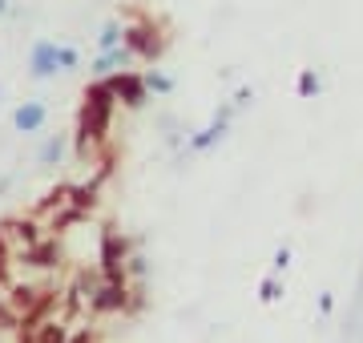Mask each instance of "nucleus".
I'll list each match as a JSON object with an SVG mask.
<instances>
[{
    "label": "nucleus",
    "mask_w": 363,
    "mask_h": 343,
    "mask_svg": "<svg viewBox=\"0 0 363 343\" xmlns=\"http://www.w3.org/2000/svg\"><path fill=\"white\" fill-rule=\"evenodd\" d=\"M113 109H117L113 89L105 85V77H93L89 89H85V97H81V109H77V137H73V145H77V158L89 162L93 154H109L105 137H109Z\"/></svg>",
    "instance_id": "nucleus-1"
},
{
    "label": "nucleus",
    "mask_w": 363,
    "mask_h": 343,
    "mask_svg": "<svg viewBox=\"0 0 363 343\" xmlns=\"http://www.w3.org/2000/svg\"><path fill=\"white\" fill-rule=\"evenodd\" d=\"M130 254H133L130 238L105 226L101 247H97V271H101V279H125V259H130Z\"/></svg>",
    "instance_id": "nucleus-2"
},
{
    "label": "nucleus",
    "mask_w": 363,
    "mask_h": 343,
    "mask_svg": "<svg viewBox=\"0 0 363 343\" xmlns=\"http://www.w3.org/2000/svg\"><path fill=\"white\" fill-rule=\"evenodd\" d=\"M121 45H125L138 61H157V57H162V49H166V40H157V33H154V25H150V21L121 25Z\"/></svg>",
    "instance_id": "nucleus-3"
},
{
    "label": "nucleus",
    "mask_w": 363,
    "mask_h": 343,
    "mask_svg": "<svg viewBox=\"0 0 363 343\" xmlns=\"http://www.w3.org/2000/svg\"><path fill=\"white\" fill-rule=\"evenodd\" d=\"M130 295V279H97L89 299V315H121Z\"/></svg>",
    "instance_id": "nucleus-4"
},
{
    "label": "nucleus",
    "mask_w": 363,
    "mask_h": 343,
    "mask_svg": "<svg viewBox=\"0 0 363 343\" xmlns=\"http://www.w3.org/2000/svg\"><path fill=\"white\" fill-rule=\"evenodd\" d=\"M105 85L113 89L117 106H125V109H142L145 97H150L142 73H133V69H117V73H109V77H105Z\"/></svg>",
    "instance_id": "nucleus-5"
},
{
    "label": "nucleus",
    "mask_w": 363,
    "mask_h": 343,
    "mask_svg": "<svg viewBox=\"0 0 363 343\" xmlns=\"http://www.w3.org/2000/svg\"><path fill=\"white\" fill-rule=\"evenodd\" d=\"M25 266H33V271H57L61 266V242H57V235H45L40 242H33L28 251L16 254Z\"/></svg>",
    "instance_id": "nucleus-6"
},
{
    "label": "nucleus",
    "mask_w": 363,
    "mask_h": 343,
    "mask_svg": "<svg viewBox=\"0 0 363 343\" xmlns=\"http://www.w3.org/2000/svg\"><path fill=\"white\" fill-rule=\"evenodd\" d=\"M0 235L9 238V247H13V254L28 251L33 242H40V223L37 218H9V223H0Z\"/></svg>",
    "instance_id": "nucleus-7"
},
{
    "label": "nucleus",
    "mask_w": 363,
    "mask_h": 343,
    "mask_svg": "<svg viewBox=\"0 0 363 343\" xmlns=\"http://www.w3.org/2000/svg\"><path fill=\"white\" fill-rule=\"evenodd\" d=\"M9 295H4V303L13 307V315L21 319V315H28V311H33V307L40 303V295H45V291H49V283H9Z\"/></svg>",
    "instance_id": "nucleus-8"
},
{
    "label": "nucleus",
    "mask_w": 363,
    "mask_h": 343,
    "mask_svg": "<svg viewBox=\"0 0 363 343\" xmlns=\"http://www.w3.org/2000/svg\"><path fill=\"white\" fill-rule=\"evenodd\" d=\"M234 109H238V101H234V106H226L218 113V118L210 121L206 130H198L194 137H190V150H194V154H206L210 145H218L222 137H226V130H230V118H234Z\"/></svg>",
    "instance_id": "nucleus-9"
},
{
    "label": "nucleus",
    "mask_w": 363,
    "mask_h": 343,
    "mask_svg": "<svg viewBox=\"0 0 363 343\" xmlns=\"http://www.w3.org/2000/svg\"><path fill=\"white\" fill-rule=\"evenodd\" d=\"M28 73L37 81H49V77L61 73V69H57V40H37V45L28 49Z\"/></svg>",
    "instance_id": "nucleus-10"
},
{
    "label": "nucleus",
    "mask_w": 363,
    "mask_h": 343,
    "mask_svg": "<svg viewBox=\"0 0 363 343\" xmlns=\"http://www.w3.org/2000/svg\"><path fill=\"white\" fill-rule=\"evenodd\" d=\"M13 125H16V133H40L49 125V106L45 101H21L13 109Z\"/></svg>",
    "instance_id": "nucleus-11"
},
{
    "label": "nucleus",
    "mask_w": 363,
    "mask_h": 343,
    "mask_svg": "<svg viewBox=\"0 0 363 343\" xmlns=\"http://www.w3.org/2000/svg\"><path fill=\"white\" fill-rule=\"evenodd\" d=\"M138 57L125 49V45H117V49H97V57L89 61V73L93 77H109V73H117V69H130Z\"/></svg>",
    "instance_id": "nucleus-12"
},
{
    "label": "nucleus",
    "mask_w": 363,
    "mask_h": 343,
    "mask_svg": "<svg viewBox=\"0 0 363 343\" xmlns=\"http://www.w3.org/2000/svg\"><path fill=\"white\" fill-rule=\"evenodd\" d=\"M65 154H69V137L65 133H49V137L40 142V150H37V162L45 166V170H52V166L65 162Z\"/></svg>",
    "instance_id": "nucleus-13"
},
{
    "label": "nucleus",
    "mask_w": 363,
    "mask_h": 343,
    "mask_svg": "<svg viewBox=\"0 0 363 343\" xmlns=\"http://www.w3.org/2000/svg\"><path fill=\"white\" fill-rule=\"evenodd\" d=\"M33 339H37V343H69L73 335H69V323H65V319L49 315V319H40L37 327H33Z\"/></svg>",
    "instance_id": "nucleus-14"
},
{
    "label": "nucleus",
    "mask_w": 363,
    "mask_h": 343,
    "mask_svg": "<svg viewBox=\"0 0 363 343\" xmlns=\"http://www.w3.org/2000/svg\"><path fill=\"white\" fill-rule=\"evenodd\" d=\"M142 81H145V89H150V93H162V97H166V93H174V77H169V73H162V69H145Z\"/></svg>",
    "instance_id": "nucleus-15"
},
{
    "label": "nucleus",
    "mask_w": 363,
    "mask_h": 343,
    "mask_svg": "<svg viewBox=\"0 0 363 343\" xmlns=\"http://www.w3.org/2000/svg\"><path fill=\"white\" fill-rule=\"evenodd\" d=\"M13 263H16V254H13V247H9V238L0 235V291L13 283Z\"/></svg>",
    "instance_id": "nucleus-16"
},
{
    "label": "nucleus",
    "mask_w": 363,
    "mask_h": 343,
    "mask_svg": "<svg viewBox=\"0 0 363 343\" xmlns=\"http://www.w3.org/2000/svg\"><path fill=\"white\" fill-rule=\"evenodd\" d=\"M57 69H61V73H77L81 69V53L73 45H57Z\"/></svg>",
    "instance_id": "nucleus-17"
},
{
    "label": "nucleus",
    "mask_w": 363,
    "mask_h": 343,
    "mask_svg": "<svg viewBox=\"0 0 363 343\" xmlns=\"http://www.w3.org/2000/svg\"><path fill=\"white\" fill-rule=\"evenodd\" d=\"M121 45V25L117 21H105L101 33H97V49H117Z\"/></svg>",
    "instance_id": "nucleus-18"
},
{
    "label": "nucleus",
    "mask_w": 363,
    "mask_h": 343,
    "mask_svg": "<svg viewBox=\"0 0 363 343\" xmlns=\"http://www.w3.org/2000/svg\"><path fill=\"white\" fill-rule=\"evenodd\" d=\"M259 299L262 303H279V299H283V283H279L274 275H267L262 279V287H259Z\"/></svg>",
    "instance_id": "nucleus-19"
},
{
    "label": "nucleus",
    "mask_w": 363,
    "mask_h": 343,
    "mask_svg": "<svg viewBox=\"0 0 363 343\" xmlns=\"http://www.w3.org/2000/svg\"><path fill=\"white\" fill-rule=\"evenodd\" d=\"M311 93H319V77H315L311 69H303L298 73V97H311Z\"/></svg>",
    "instance_id": "nucleus-20"
},
{
    "label": "nucleus",
    "mask_w": 363,
    "mask_h": 343,
    "mask_svg": "<svg viewBox=\"0 0 363 343\" xmlns=\"http://www.w3.org/2000/svg\"><path fill=\"white\" fill-rule=\"evenodd\" d=\"M286 266H291V251H286V247H283V251L274 254V263H271V271H274V275H279V271H286Z\"/></svg>",
    "instance_id": "nucleus-21"
},
{
    "label": "nucleus",
    "mask_w": 363,
    "mask_h": 343,
    "mask_svg": "<svg viewBox=\"0 0 363 343\" xmlns=\"http://www.w3.org/2000/svg\"><path fill=\"white\" fill-rule=\"evenodd\" d=\"M16 343H37V339H33V331H21V339Z\"/></svg>",
    "instance_id": "nucleus-22"
},
{
    "label": "nucleus",
    "mask_w": 363,
    "mask_h": 343,
    "mask_svg": "<svg viewBox=\"0 0 363 343\" xmlns=\"http://www.w3.org/2000/svg\"><path fill=\"white\" fill-rule=\"evenodd\" d=\"M0 13H9V0H0Z\"/></svg>",
    "instance_id": "nucleus-23"
},
{
    "label": "nucleus",
    "mask_w": 363,
    "mask_h": 343,
    "mask_svg": "<svg viewBox=\"0 0 363 343\" xmlns=\"http://www.w3.org/2000/svg\"><path fill=\"white\" fill-rule=\"evenodd\" d=\"M0 97H4V85H0Z\"/></svg>",
    "instance_id": "nucleus-24"
}]
</instances>
